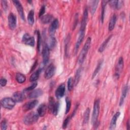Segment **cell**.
<instances>
[{"mask_svg": "<svg viewBox=\"0 0 130 130\" xmlns=\"http://www.w3.org/2000/svg\"><path fill=\"white\" fill-rule=\"evenodd\" d=\"M39 114L35 112H31L27 114L23 118V123L27 125H31L37 122L39 119Z\"/></svg>", "mask_w": 130, "mask_h": 130, "instance_id": "cell-3", "label": "cell"}, {"mask_svg": "<svg viewBox=\"0 0 130 130\" xmlns=\"http://www.w3.org/2000/svg\"><path fill=\"white\" fill-rule=\"evenodd\" d=\"M16 102L13 98H4L1 100V106L7 109L11 110L13 109L15 105Z\"/></svg>", "mask_w": 130, "mask_h": 130, "instance_id": "cell-5", "label": "cell"}, {"mask_svg": "<svg viewBox=\"0 0 130 130\" xmlns=\"http://www.w3.org/2000/svg\"><path fill=\"white\" fill-rule=\"evenodd\" d=\"M47 111V106L45 104H41L37 109V113L39 114V116L43 117L44 116Z\"/></svg>", "mask_w": 130, "mask_h": 130, "instance_id": "cell-21", "label": "cell"}, {"mask_svg": "<svg viewBox=\"0 0 130 130\" xmlns=\"http://www.w3.org/2000/svg\"><path fill=\"white\" fill-rule=\"evenodd\" d=\"M7 83V80L4 78H2L0 80V84L1 87H4L6 85Z\"/></svg>", "mask_w": 130, "mask_h": 130, "instance_id": "cell-44", "label": "cell"}, {"mask_svg": "<svg viewBox=\"0 0 130 130\" xmlns=\"http://www.w3.org/2000/svg\"><path fill=\"white\" fill-rule=\"evenodd\" d=\"M88 10L87 8H86L84 9L83 14V17H82V19L81 21V26L80 28V31H85L86 24L87 23V19H88Z\"/></svg>", "mask_w": 130, "mask_h": 130, "instance_id": "cell-12", "label": "cell"}, {"mask_svg": "<svg viewBox=\"0 0 130 130\" xmlns=\"http://www.w3.org/2000/svg\"><path fill=\"white\" fill-rule=\"evenodd\" d=\"M58 25H59V22L58 19H53L49 28V32L51 36H52L54 34L56 30L57 29Z\"/></svg>", "mask_w": 130, "mask_h": 130, "instance_id": "cell-16", "label": "cell"}, {"mask_svg": "<svg viewBox=\"0 0 130 130\" xmlns=\"http://www.w3.org/2000/svg\"><path fill=\"white\" fill-rule=\"evenodd\" d=\"M81 70L80 68H79L77 69V70L76 72L75 75V79H74V84L75 85H77L78 84L80 79V76H81Z\"/></svg>", "mask_w": 130, "mask_h": 130, "instance_id": "cell-32", "label": "cell"}, {"mask_svg": "<svg viewBox=\"0 0 130 130\" xmlns=\"http://www.w3.org/2000/svg\"><path fill=\"white\" fill-rule=\"evenodd\" d=\"M8 25L9 28L11 30L15 29L17 25V18L16 16L12 13H10L8 17Z\"/></svg>", "mask_w": 130, "mask_h": 130, "instance_id": "cell-7", "label": "cell"}, {"mask_svg": "<svg viewBox=\"0 0 130 130\" xmlns=\"http://www.w3.org/2000/svg\"><path fill=\"white\" fill-rule=\"evenodd\" d=\"M91 39L90 37H88L87 39H86V41L78 57V63L80 64H81L83 63L86 56L87 55V52L89 49L90 44H91Z\"/></svg>", "mask_w": 130, "mask_h": 130, "instance_id": "cell-1", "label": "cell"}, {"mask_svg": "<svg viewBox=\"0 0 130 130\" xmlns=\"http://www.w3.org/2000/svg\"><path fill=\"white\" fill-rule=\"evenodd\" d=\"M55 44H56V40L54 37L51 36V37L49 39L48 44L46 45L48 46V47L50 49H51L54 47V46H55Z\"/></svg>", "mask_w": 130, "mask_h": 130, "instance_id": "cell-34", "label": "cell"}, {"mask_svg": "<svg viewBox=\"0 0 130 130\" xmlns=\"http://www.w3.org/2000/svg\"><path fill=\"white\" fill-rule=\"evenodd\" d=\"M129 120H128L127 123H126V126H127V129H129Z\"/></svg>", "mask_w": 130, "mask_h": 130, "instance_id": "cell-46", "label": "cell"}, {"mask_svg": "<svg viewBox=\"0 0 130 130\" xmlns=\"http://www.w3.org/2000/svg\"><path fill=\"white\" fill-rule=\"evenodd\" d=\"M16 80L18 83L21 84L24 83L25 81L26 77L22 73H17L16 74Z\"/></svg>", "mask_w": 130, "mask_h": 130, "instance_id": "cell-30", "label": "cell"}, {"mask_svg": "<svg viewBox=\"0 0 130 130\" xmlns=\"http://www.w3.org/2000/svg\"><path fill=\"white\" fill-rule=\"evenodd\" d=\"M123 1H109V5L114 9L119 10L120 9L123 5Z\"/></svg>", "mask_w": 130, "mask_h": 130, "instance_id": "cell-19", "label": "cell"}, {"mask_svg": "<svg viewBox=\"0 0 130 130\" xmlns=\"http://www.w3.org/2000/svg\"><path fill=\"white\" fill-rule=\"evenodd\" d=\"M37 82H35L32 84H31L30 86H29V87L25 88L24 91L26 92V91H29L32 90L33 89H34L37 87Z\"/></svg>", "mask_w": 130, "mask_h": 130, "instance_id": "cell-40", "label": "cell"}, {"mask_svg": "<svg viewBox=\"0 0 130 130\" xmlns=\"http://www.w3.org/2000/svg\"><path fill=\"white\" fill-rule=\"evenodd\" d=\"M123 65H124V62H123V59L122 57H119L118 59L117 64L116 66V68H115V76L116 77H119L120 72L122 70V69L123 68Z\"/></svg>", "mask_w": 130, "mask_h": 130, "instance_id": "cell-14", "label": "cell"}, {"mask_svg": "<svg viewBox=\"0 0 130 130\" xmlns=\"http://www.w3.org/2000/svg\"><path fill=\"white\" fill-rule=\"evenodd\" d=\"M53 19V16L51 14H46L40 17V21L42 23L47 24L50 22Z\"/></svg>", "mask_w": 130, "mask_h": 130, "instance_id": "cell-24", "label": "cell"}, {"mask_svg": "<svg viewBox=\"0 0 130 130\" xmlns=\"http://www.w3.org/2000/svg\"><path fill=\"white\" fill-rule=\"evenodd\" d=\"M41 72V70L40 69H39L36 71H35L34 73H33L30 76L29 81L30 82H34L37 80L39 77Z\"/></svg>", "mask_w": 130, "mask_h": 130, "instance_id": "cell-26", "label": "cell"}, {"mask_svg": "<svg viewBox=\"0 0 130 130\" xmlns=\"http://www.w3.org/2000/svg\"><path fill=\"white\" fill-rule=\"evenodd\" d=\"M66 86L64 84H61L56 88L55 91V95L57 99H59L62 98L65 94Z\"/></svg>", "mask_w": 130, "mask_h": 130, "instance_id": "cell-11", "label": "cell"}, {"mask_svg": "<svg viewBox=\"0 0 130 130\" xmlns=\"http://www.w3.org/2000/svg\"><path fill=\"white\" fill-rule=\"evenodd\" d=\"M120 113L119 112H117L112 117L111 122H110V124L109 126V129H114L115 128L116 126V121L120 116Z\"/></svg>", "mask_w": 130, "mask_h": 130, "instance_id": "cell-18", "label": "cell"}, {"mask_svg": "<svg viewBox=\"0 0 130 130\" xmlns=\"http://www.w3.org/2000/svg\"><path fill=\"white\" fill-rule=\"evenodd\" d=\"M102 64H103V60H100L99 61L98 64H97V66L94 71V72H93V74L92 75V79H93L95 76L96 75L98 74V73H99V72L100 71L101 68V67L102 66Z\"/></svg>", "mask_w": 130, "mask_h": 130, "instance_id": "cell-31", "label": "cell"}, {"mask_svg": "<svg viewBox=\"0 0 130 130\" xmlns=\"http://www.w3.org/2000/svg\"><path fill=\"white\" fill-rule=\"evenodd\" d=\"M116 21H117V16L116 14H114L111 17V19L109 22L108 29L109 31H112L114 28Z\"/></svg>", "mask_w": 130, "mask_h": 130, "instance_id": "cell-22", "label": "cell"}, {"mask_svg": "<svg viewBox=\"0 0 130 130\" xmlns=\"http://www.w3.org/2000/svg\"><path fill=\"white\" fill-rule=\"evenodd\" d=\"M72 117L71 115L70 116L67 117L64 119V120L63 121V123H62V128H63V129H65V128H67V126H68V124H69V121H70V119L72 118Z\"/></svg>", "mask_w": 130, "mask_h": 130, "instance_id": "cell-39", "label": "cell"}, {"mask_svg": "<svg viewBox=\"0 0 130 130\" xmlns=\"http://www.w3.org/2000/svg\"><path fill=\"white\" fill-rule=\"evenodd\" d=\"M108 1H103L102 2V9H101V20L102 23H103L104 16H105V8L107 4L108 3Z\"/></svg>", "mask_w": 130, "mask_h": 130, "instance_id": "cell-25", "label": "cell"}, {"mask_svg": "<svg viewBox=\"0 0 130 130\" xmlns=\"http://www.w3.org/2000/svg\"><path fill=\"white\" fill-rule=\"evenodd\" d=\"M12 2L13 3L15 7H16L19 16H20L21 19L23 21H24L25 20V15H24V13L23 8V7H22L21 4L20 3V2L19 1H17V0L13 1Z\"/></svg>", "mask_w": 130, "mask_h": 130, "instance_id": "cell-9", "label": "cell"}, {"mask_svg": "<svg viewBox=\"0 0 130 130\" xmlns=\"http://www.w3.org/2000/svg\"><path fill=\"white\" fill-rule=\"evenodd\" d=\"M76 17H75V21H74V24H73V29H74L75 28V27H76V24H77V23H78V14H76V16H75Z\"/></svg>", "mask_w": 130, "mask_h": 130, "instance_id": "cell-45", "label": "cell"}, {"mask_svg": "<svg viewBox=\"0 0 130 130\" xmlns=\"http://www.w3.org/2000/svg\"><path fill=\"white\" fill-rule=\"evenodd\" d=\"M70 39H71V36L70 34L68 35V36L67 37L66 40H65V46H64V50H65V54H66V55H67L68 54V48H69V44L70 43Z\"/></svg>", "mask_w": 130, "mask_h": 130, "instance_id": "cell-35", "label": "cell"}, {"mask_svg": "<svg viewBox=\"0 0 130 130\" xmlns=\"http://www.w3.org/2000/svg\"><path fill=\"white\" fill-rule=\"evenodd\" d=\"M38 104V101L34 100L24 104L22 106V109L24 111H27L34 109Z\"/></svg>", "mask_w": 130, "mask_h": 130, "instance_id": "cell-13", "label": "cell"}, {"mask_svg": "<svg viewBox=\"0 0 130 130\" xmlns=\"http://www.w3.org/2000/svg\"><path fill=\"white\" fill-rule=\"evenodd\" d=\"M1 128L2 130H6L7 128V121L6 119H3L1 123Z\"/></svg>", "mask_w": 130, "mask_h": 130, "instance_id": "cell-41", "label": "cell"}, {"mask_svg": "<svg viewBox=\"0 0 130 130\" xmlns=\"http://www.w3.org/2000/svg\"><path fill=\"white\" fill-rule=\"evenodd\" d=\"M112 35L109 36L103 42V43L101 45L100 47L99 48V52H103L104 51V50L105 49V48H106V46H107V45L108 44L109 41L110 40V39H111V38H112Z\"/></svg>", "mask_w": 130, "mask_h": 130, "instance_id": "cell-27", "label": "cell"}, {"mask_svg": "<svg viewBox=\"0 0 130 130\" xmlns=\"http://www.w3.org/2000/svg\"><path fill=\"white\" fill-rule=\"evenodd\" d=\"M36 34L37 36L38 37V41H37V47H38V49L39 51H40V47H41V35L40 33V31L39 30L36 31Z\"/></svg>", "mask_w": 130, "mask_h": 130, "instance_id": "cell-38", "label": "cell"}, {"mask_svg": "<svg viewBox=\"0 0 130 130\" xmlns=\"http://www.w3.org/2000/svg\"><path fill=\"white\" fill-rule=\"evenodd\" d=\"M43 93V91L41 89L38 88L31 91L28 95L29 99H35L42 95Z\"/></svg>", "mask_w": 130, "mask_h": 130, "instance_id": "cell-17", "label": "cell"}, {"mask_svg": "<svg viewBox=\"0 0 130 130\" xmlns=\"http://www.w3.org/2000/svg\"><path fill=\"white\" fill-rule=\"evenodd\" d=\"M55 72V67L53 63L50 64L46 68L45 72V78L47 79H50L54 75Z\"/></svg>", "mask_w": 130, "mask_h": 130, "instance_id": "cell-8", "label": "cell"}, {"mask_svg": "<svg viewBox=\"0 0 130 130\" xmlns=\"http://www.w3.org/2000/svg\"><path fill=\"white\" fill-rule=\"evenodd\" d=\"M50 56V49L46 44L42 50V57L43 63L44 65H46L49 60Z\"/></svg>", "mask_w": 130, "mask_h": 130, "instance_id": "cell-10", "label": "cell"}, {"mask_svg": "<svg viewBox=\"0 0 130 130\" xmlns=\"http://www.w3.org/2000/svg\"><path fill=\"white\" fill-rule=\"evenodd\" d=\"M74 81L72 78V77H70L69 78L68 81V89L69 91L72 90L73 87H74Z\"/></svg>", "mask_w": 130, "mask_h": 130, "instance_id": "cell-37", "label": "cell"}, {"mask_svg": "<svg viewBox=\"0 0 130 130\" xmlns=\"http://www.w3.org/2000/svg\"><path fill=\"white\" fill-rule=\"evenodd\" d=\"M48 108L54 115H57L59 108V103L55 101L53 97H50L49 99Z\"/></svg>", "mask_w": 130, "mask_h": 130, "instance_id": "cell-4", "label": "cell"}, {"mask_svg": "<svg viewBox=\"0 0 130 130\" xmlns=\"http://www.w3.org/2000/svg\"><path fill=\"white\" fill-rule=\"evenodd\" d=\"M13 99L16 102H21L23 101L24 99V94L21 91H16L14 93L13 95Z\"/></svg>", "mask_w": 130, "mask_h": 130, "instance_id": "cell-20", "label": "cell"}, {"mask_svg": "<svg viewBox=\"0 0 130 130\" xmlns=\"http://www.w3.org/2000/svg\"><path fill=\"white\" fill-rule=\"evenodd\" d=\"M99 2V1H92L90 2V13L91 15H93L94 14L98 6Z\"/></svg>", "mask_w": 130, "mask_h": 130, "instance_id": "cell-29", "label": "cell"}, {"mask_svg": "<svg viewBox=\"0 0 130 130\" xmlns=\"http://www.w3.org/2000/svg\"><path fill=\"white\" fill-rule=\"evenodd\" d=\"M1 3H2V8L4 10V11H6L7 9H8V4H7V1H4L3 0L1 1Z\"/></svg>", "mask_w": 130, "mask_h": 130, "instance_id": "cell-42", "label": "cell"}, {"mask_svg": "<svg viewBox=\"0 0 130 130\" xmlns=\"http://www.w3.org/2000/svg\"><path fill=\"white\" fill-rule=\"evenodd\" d=\"M84 36H85V31L79 30L78 37V39H77V40L76 41V43L75 44V51L76 53L78 51V50L84 39Z\"/></svg>", "mask_w": 130, "mask_h": 130, "instance_id": "cell-15", "label": "cell"}, {"mask_svg": "<svg viewBox=\"0 0 130 130\" xmlns=\"http://www.w3.org/2000/svg\"><path fill=\"white\" fill-rule=\"evenodd\" d=\"M34 11L31 10L29 11L27 16V21L29 25H32L34 23Z\"/></svg>", "mask_w": 130, "mask_h": 130, "instance_id": "cell-28", "label": "cell"}, {"mask_svg": "<svg viewBox=\"0 0 130 130\" xmlns=\"http://www.w3.org/2000/svg\"><path fill=\"white\" fill-rule=\"evenodd\" d=\"M127 91H128V86H127V85H126L122 88L121 95V96L120 98V101H119V106H121L122 105V104L124 102V99L126 96Z\"/></svg>", "mask_w": 130, "mask_h": 130, "instance_id": "cell-23", "label": "cell"}, {"mask_svg": "<svg viewBox=\"0 0 130 130\" xmlns=\"http://www.w3.org/2000/svg\"><path fill=\"white\" fill-rule=\"evenodd\" d=\"M89 114H90V109L87 108L84 113L83 116V123L84 124H86L88 123L89 118Z\"/></svg>", "mask_w": 130, "mask_h": 130, "instance_id": "cell-33", "label": "cell"}, {"mask_svg": "<svg viewBox=\"0 0 130 130\" xmlns=\"http://www.w3.org/2000/svg\"><path fill=\"white\" fill-rule=\"evenodd\" d=\"M22 41L25 45L30 46H34L35 44V40L34 37L27 33L25 34L23 36Z\"/></svg>", "mask_w": 130, "mask_h": 130, "instance_id": "cell-6", "label": "cell"}, {"mask_svg": "<svg viewBox=\"0 0 130 130\" xmlns=\"http://www.w3.org/2000/svg\"><path fill=\"white\" fill-rule=\"evenodd\" d=\"M66 109L65 113L67 114L69 112L71 109V101L69 98L67 97L66 98Z\"/></svg>", "mask_w": 130, "mask_h": 130, "instance_id": "cell-36", "label": "cell"}, {"mask_svg": "<svg viewBox=\"0 0 130 130\" xmlns=\"http://www.w3.org/2000/svg\"><path fill=\"white\" fill-rule=\"evenodd\" d=\"M100 101L99 99L96 100L94 103L93 111L91 116V124L93 126L97 125L100 113Z\"/></svg>", "mask_w": 130, "mask_h": 130, "instance_id": "cell-2", "label": "cell"}, {"mask_svg": "<svg viewBox=\"0 0 130 130\" xmlns=\"http://www.w3.org/2000/svg\"><path fill=\"white\" fill-rule=\"evenodd\" d=\"M45 12V6L43 5L41 7L39 13V16L40 17V18L44 15Z\"/></svg>", "mask_w": 130, "mask_h": 130, "instance_id": "cell-43", "label": "cell"}]
</instances>
